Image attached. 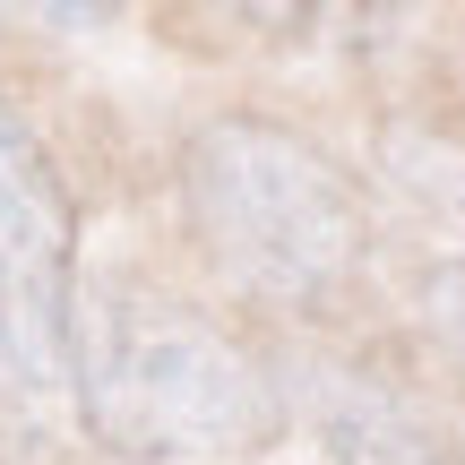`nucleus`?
I'll return each instance as SVG.
<instances>
[{"mask_svg":"<svg viewBox=\"0 0 465 465\" xmlns=\"http://www.w3.org/2000/svg\"><path fill=\"white\" fill-rule=\"evenodd\" d=\"M422 319H431V336L465 362V259H440L422 276Z\"/></svg>","mask_w":465,"mask_h":465,"instance_id":"39448f33","label":"nucleus"},{"mask_svg":"<svg viewBox=\"0 0 465 465\" xmlns=\"http://www.w3.org/2000/svg\"><path fill=\"white\" fill-rule=\"evenodd\" d=\"M311 405H319V431H328V449L345 465H440L431 431H422L380 380H362V371H328L319 362L311 371Z\"/></svg>","mask_w":465,"mask_h":465,"instance_id":"20e7f679","label":"nucleus"},{"mask_svg":"<svg viewBox=\"0 0 465 465\" xmlns=\"http://www.w3.org/2000/svg\"><path fill=\"white\" fill-rule=\"evenodd\" d=\"M69 388L86 431L130 465L250 457L284 431V397L259 362L173 293H104L69 319Z\"/></svg>","mask_w":465,"mask_h":465,"instance_id":"f257e3e1","label":"nucleus"},{"mask_svg":"<svg viewBox=\"0 0 465 465\" xmlns=\"http://www.w3.org/2000/svg\"><path fill=\"white\" fill-rule=\"evenodd\" d=\"M182 207L207 259L259 302H328L362 267V190L302 130L259 113H216L182 147Z\"/></svg>","mask_w":465,"mask_h":465,"instance_id":"f03ea898","label":"nucleus"},{"mask_svg":"<svg viewBox=\"0 0 465 465\" xmlns=\"http://www.w3.org/2000/svg\"><path fill=\"white\" fill-rule=\"evenodd\" d=\"M69 319H78L69 182L0 95V336L35 388H69Z\"/></svg>","mask_w":465,"mask_h":465,"instance_id":"7ed1b4c3","label":"nucleus"}]
</instances>
